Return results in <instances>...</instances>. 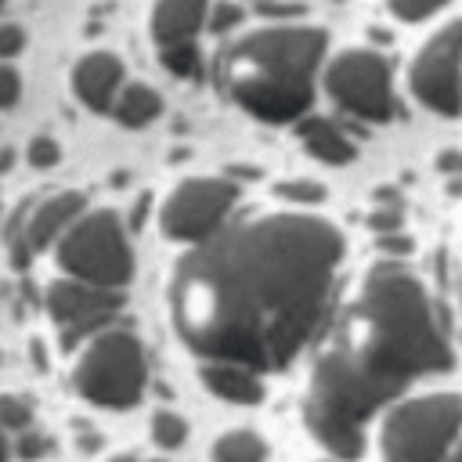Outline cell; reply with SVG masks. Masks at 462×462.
Returning <instances> with one entry per match:
<instances>
[{"label": "cell", "instance_id": "cell-2", "mask_svg": "<svg viewBox=\"0 0 462 462\" xmlns=\"http://www.w3.org/2000/svg\"><path fill=\"white\" fill-rule=\"evenodd\" d=\"M451 365V343L426 285L401 260H383L365 271L318 350L303 419L325 451L350 458L365 444V422L386 401Z\"/></svg>", "mask_w": 462, "mask_h": 462}, {"label": "cell", "instance_id": "cell-28", "mask_svg": "<svg viewBox=\"0 0 462 462\" xmlns=\"http://www.w3.org/2000/svg\"><path fill=\"white\" fill-rule=\"evenodd\" d=\"M379 249L390 253V260H397V256H404V253L411 249V242L401 238V231H383V235H379Z\"/></svg>", "mask_w": 462, "mask_h": 462}, {"label": "cell", "instance_id": "cell-20", "mask_svg": "<svg viewBox=\"0 0 462 462\" xmlns=\"http://www.w3.org/2000/svg\"><path fill=\"white\" fill-rule=\"evenodd\" d=\"M444 4H448V0H386L390 14L401 18V22H422V18L437 14Z\"/></svg>", "mask_w": 462, "mask_h": 462}, {"label": "cell", "instance_id": "cell-22", "mask_svg": "<svg viewBox=\"0 0 462 462\" xmlns=\"http://www.w3.org/2000/svg\"><path fill=\"white\" fill-rule=\"evenodd\" d=\"M0 422L11 430V433H22L29 422H32V411L22 397H11V393H0Z\"/></svg>", "mask_w": 462, "mask_h": 462}, {"label": "cell", "instance_id": "cell-29", "mask_svg": "<svg viewBox=\"0 0 462 462\" xmlns=\"http://www.w3.org/2000/svg\"><path fill=\"white\" fill-rule=\"evenodd\" d=\"M437 170L448 177H462V148H448L437 155Z\"/></svg>", "mask_w": 462, "mask_h": 462}, {"label": "cell", "instance_id": "cell-23", "mask_svg": "<svg viewBox=\"0 0 462 462\" xmlns=\"http://www.w3.org/2000/svg\"><path fill=\"white\" fill-rule=\"evenodd\" d=\"M242 18H245V11H242L238 4H231V0H217V4H209V14H206V22H209L213 32H231Z\"/></svg>", "mask_w": 462, "mask_h": 462}, {"label": "cell", "instance_id": "cell-13", "mask_svg": "<svg viewBox=\"0 0 462 462\" xmlns=\"http://www.w3.org/2000/svg\"><path fill=\"white\" fill-rule=\"evenodd\" d=\"M206 14H209V0H155L152 18H148L155 47L195 40V32L206 25Z\"/></svg>", "mask_w": 462, "mask_h": 462}, {"label": "cell", "instance_id": "cell-11", "mask_svg": "<svg viewBox=\"0 0 462 462\" xmlns=\"http://www.w3.org/2000/svg\"><path fill=\"white\" fill-rule=\"evenodd\" d=\"M83 213V195L79 191H54L47 199H40L36 206H29L18 224H11L7 235V249L14 267H25L40 249H47L51 242H58V235Z\"/></svg>", "mask_w": 462, "mask_h": 462}, {"label": "cell", "instance_id": "cell-18", "mask_svg": "<svg viewBox=\"0 0 462 462\" xmlns=\"http://www.w3.org/2000/svg\"><path fill=\"white\" fill-rule=\"evenodd\" d=\"M159 61H162L173 76H188V79H199V76H202V54H199L195 40L159 43Z\"/></svg>", "mask_w": 462, "mask_h": 462}, {"label": "cell", "instance_id": "cell-1", "mask_svg": "<svg viewBox=\"0 0 462 462\" xmlns=\"http://www.w3.org/2000/svg\"><path fill=\"white\" fill-rule=\"evenodd\" d=\"M343 253V231L318 213L220 224L170 274L173 328L202 361L278 372L318 332Z\"/></svg>", "mask_w": 462, "mask_h": 462}, {"label": "cell", "instance_id": "cell-17", "mask_svg": "<svg viewBox=\"0 0 462 462\" xmlns=\"http://www.w3.org/2000/svg\"><path fill=\"white\" fill-rule=\"evenodd\" d=\"M209 455L213 458H231V462H238V458H263L267 455V444L253 430H227V433H220L213 440Z\"/></svg>", "mask_w": 462, "mask_h": 462}, {"label": "cell", "instance_id": "cell-30", "mask_svg": "<svg viewBox=\"0 0 462 462\" xmlns=\"http://www.w3.org/2000/svg\"><path fill=\"white\" fill-rule=\"evenodd\" d=\"M40 451H47V444H43L36 433H25V437H22V455H40Z\"/></svg>", "mask_w": 462, "mask_h": 462}, {"label": "cell", "instance_id": "cell-16", "mask_svg": "<svg viewBox=\"0 0 462 462\" xmlns=\"http://www.w3.org/2000/svg\"><path fill=\"white\" fill-rule=\"evenodd\" d=\"M112 108L123 126H144L162 112V97L148 83H130V87H119Z\"/></svg>", "mask_w": 462, "mask_h": 462}, {"label": "cell", "instance_id": "cell-26", "mask_svg": "<svg viewBox=\"0 0 462 462\" xmlns=\"http://www.w3.org/2000/svg\"><path fill=\"white\" fill-rule=\"evenodd\" d=\"M368 224H372L375 235H383V231H401V209H397V206H379V209L368 217Z\"/></svg>", "mask_w": 462, "mask_h": 462}, {"label": "cell", "instance_id": "cell-5", "mask_svg": "<svg viewBox=\"0 0 462 462\" xmlns=\"http://www.w3.org/2000/svg\"><path fill=\"white\" fill-rule=\"evenodd\" d=\"M58 267L72 278L123 289L134 274V253L123 231V220L112 209L79 213L58 235Z\"/></svg>", "mask_w": 462, "mask_h": 462}, {"label": "cell", "instance_id": "cell-15", "mask_svg": "<svg viewBox=\"0 0 462 462\" xmlns=\"http://www.w3.org/2000/svg\"><path fill=\"white\" fill-rule=\"evenodd\" d=\"M300 144H303L314 159L332 162V166H343V162H350V159L357 155V148H354V141L346 137V130H343L339 123L325 119V116H310V119L300 123Z\"/></svg>", "mask_w": 462, "mask_h": 462}, {"label": "cell", "instance_id": "cell-14", "mask_svg": "<svg viewBox=\"0 0 462 462\" xmlns=\"http://www.w3.org/2000/svg\"><path fill=\"white\" fill-rule=\"evenodd\" d=\"M202 383L209 393L235 401V404H256L263 397V383L260 372L238 361H202Z\"/></svg>", "mask_w": 462, "mask_h": 462}, {"label": "cell", "instance_id": "cell-3", "mask_svg": "<svg viewBox=\"0 0 462 462\" xmlns=\"http://www.w3.org/2000/svg\"><path fill=\"white\" fill-rule=\"evenodd\" d=\"M325 43L318 25H263L231 40L220 58L227 97L260 123L300 119L314 97Z\"/></svg>", "mask_w": 462, "mask_h": 462}, {"label": "cell", "instance_id": "cell-24", "mask_svg": "<svg viewBox=\"0 0 462 462\" xmlns=\"http://www.w3.org/2000/svg\"><path fill=\"white\" fill-rule=\"evenodd\" d=\"M58 144L51 141V137H32V144H29V162L36 166V170H43V166H54L58 162Z\"/></svg>", "mask_w": 462, "mask_h": 462}, {"label": "cell", "instance_id": "cell-31", "mask_svg": "<svg viewBox=\"0 0 462 462\" xmlns=\"http://www.w3.org/2000/svg\"><path fill=\"white\" fill-rule=\"evenodd\" d=\"M7 433H11V430L0 422V458H7V455H11V437H7Z\"/></svg>", "mask_w": 462, "mask_h": 462}, {"label": "cell", "instance_id": "cell-6", "mask_svg": "<svg viewBox=\"0 0 462 462\" xmlns=\"http://www.w3.org/2000/svg\"><path fill=\"white\" fill-rule=\"evenodd\" d=\"M462 433L458 393H422L386 411L379 451L386 458H444Z\"/></svg>", "mask_w": 462, "mask_h": 462}, {"label": "cell", "instance_id": "cell-12", "mask_svg": "<svg viewBox=\"0 0 462 462\" xmlns=\"http://www.w3.org/2000/svg\"><path fill=\"white\" fill-rule=\"evenodd\" d=\"M123 87V61L108 51H94V54H83L72 69V90L76 97L94 108V112H108L116 94Z\"/></svg>", "mask_w": 462, "mask_h": 462}, {"label": "cell", "instance_id": "cell-19", "mask_svg": "<svg viewBox=\"0 0 462 462\" xmlns=\"http://www.w3.org/2000/svg\"><path fill=\"white\" fill-rule=\"evenodd\" d=\"M152 440L159 448H180L188 440V422L177 411H159L152 415Z\"/></svg>", "mask_w": 462, "mask_h": 462}, {"label": "cell", "instance_id": "cell-7", "mask_svg": "<svg viewBox=\"0 0 462 462\" xmlns=\"http://www.w3.org/2000/svg\"><path fill=\"white\" fill-rule=\"evenodd\" d=\"M325 90L343 112L357 119L386 123L393 116L390 61L379 51H365V47L339 51L325 65Z\"/></svg>", "mask_w": 462, "mask_h": 462}, {"label": "cell", "instance_id": "cell-32", "mask_svg": "<svg viewBox=\"0 0 462 462\" xmlns=\"http://www.w3.org/2000/svg\"><path fill=\"white\" fill-rule=\"evenodd\" d=\"M0 4H4V0H0Z\"/></svg>", "mask_w": 462, "mask_h": 462}, {"label": "cell", "instance_id": "cell-27", "mask_svg": "<svg viewBox=\"0 0 462 462\" xmlns=\"http://www.w3.org/2000/svg\"><path fill=\"white\" fill-rule=\"evenodd\" d=\"M25 47L22 25H0V58H14Z\"/></svg>", "mask_w": 462, "mask_h": 462}, {"label": "cell", "instance_id": "cell-8", "mask_svg": "<svg viewBox=\"0 0 462 462\" xmlns=\"http://www.w3.org/2000/svg\"><path fill=\"white\" fill-rule=\"evenodd\" d=\"M408 87L419 105L440 116L462 112V18L440 25L411 58Z\"/></svg>", "mask_w": 462, "mask_h": 462}, {"label": "cell", "instance_id": "cell-9", "mask_svg": "<svg viewBox=\"0 0 462 462\" xmlns=\"http://www.w3.org/2000/svg\"><path fill=\"white\" fill-rule=\"evenodd\" d=\"M238 199V188L224 177H191V180H180L166 199H162V209H159V224L166 231V238L173 242H202L206 235H213L231 206Z\"/></svg>", "mask_w": 462, "mask_h": 462}, {"label": "cell", "instance_id": "cell-25", "mask_svg": "<svg viewBox=\"0 0 462 462\" xmlns=\"http://www.w3.org/2000/svg\"><path fill=\"white\" fill-rule=\"evenodd\" d=\"M22 94V79L11 65H0V108H11Z\"/></svg>", "mask_w": 462, "mask_h": 462}, {"label": "cell", "instance_id": "cell-21", "mask_svg": "<svg viewBox=\"0 0 462 462\" xmlns=\"http://www.w3.org/2000/svg\"><path fill=\"white\" fill-rule=\"evenodd\" d=\"M274 191L282 199H289L292 206H314V202L325 199V188L321 184H310V180H282Z\"/></svg>", "mask_w": 462, "mask_h": 462}, {"label": "cell", "instance_id": "cell-10", "mask_svg": "<svg viewBox=\"0 0 462 462\" xmlns=\"http://www.w3.org/2000/svg\"><path fill=\"white\" fill-rule=\"evenodd\" d=\"M43 303H47V314L58 325L61 339L79 343L83 336H94L97 328H105L119 314L123 296L108 285H94V282L69 274V278H58L47 285Z\"/></svg>", "mask_w": 462, "mask_h": 462}, {"label": "cell", "instance_id": "cell-4", "mask_svg": "<svg viewBox=\"0 0 462 462\" xmlns=\"http://www.w3.org/2000/svg\"><path fill=\"white\" fill-rule=\"evenodd\" d=\"M148 383L144 346L130 328H97L69 365V386L101 408H130Z\"/></svg>", "mask_w": 462, "mask_h": 462}]
</instances>
